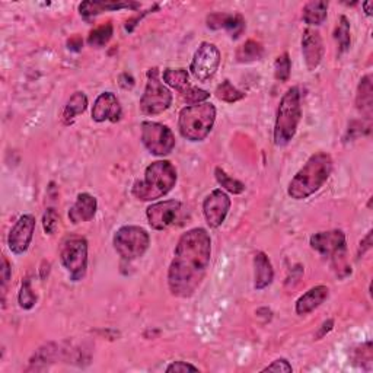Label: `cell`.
Here are the masks:
<instances>
[{
    "label": "cell",
    "instance_id": "obj_24",
    "mask_svg": "<svg viewBox=\"0 0 373 373\" xmlns=\"http://www.w3.org/2000/svg\"><path fill=\"white\" fill-rule=\"evenodd\" d=\"M88 108V98L84 92H75L64 106L63 122L64 124H72L76 115L84 114Z\"/></svg>",
    "mask_w": 373,
    "mask_h": 373
},
{
    "label": "cell",
    "instance_id": "obj_23",
    "mask_svg": "<svg viewBox=\"0 0 373 373\" xmlns=\"http://www.w3.org/2000/svg\"><path fill=\"white\" fill-rule=\"evenodd\" d=\"M328 15V2L312 0L303 6V21L308 25H321Z\"/></svg>",
    "mask_w": 373,
    "mask_h": 373
},
{
    "label": "cell",
    "instance_id": "obj_11",
    "mask_svg": "<svg viewBox=\"0 0 373 373\" xmlns=\"http://www.w3.org/2000/svg\"><path fill=\"white\" fill-rule=\"evenodd\" d=\"M149 224L155 231H165L175 226L182 219V204L177 200H166L148 207L146 210Z\"/></svg>",
    "mask_w": 373,
    "mask_h": 373
},
{
    "label": "cell",
    "instance_id": "obj_36",
    "mask_svg": "<svg viewBox=\"0 0 373 373\" xmlns=\"http://www.w3.org/2000/svg\"><path fill=\"white\" fill-rule=\"evenodd\" d=\"M166 372L168 373H182V372H198V367L193 366L191 363H186V362H174L171 363L168 367H166Z\"/></svg>",
    "mask_w": 373,
    "mask_h": 373
},
{
    "label": "cell",
    "instance_id": "obj_13",
    "mask_svg": "<svg viewBox=\"0 0 373 373\" xmlns=\"http://www.w3.org/2000/svg\"><path fill=\"white\" fill-rule=\"evenodd\" d=\"M34 231H35V218L32 215H23L17 220L8 238V245L13 254L19 256L28 249L32 241Z\"/></svg>",
    "mask_w": 373,
    "mask_h": 373
},
{
    "label": "cell",
    "instance_id": "obj_29",
    "mask_svg": "<svg viewBox=\"0 0 373 373\" xmlns=\"http://www.w3.org/2000/svg\"><path fill=\"white\" fill-rule=\"evenodd\" d=\"M215 175H216L218 182L223 186L226 191H229L232 194H242L245 191V184L229 177L222 168L215 169Z\"/></svg>",
    "mask_w": 373,
    "mask_h": 373
},
{
    "label": "cell",
    "instance_id": "obj_34",
    "mask_svg": "<svg viewBox=\"0 0 373 373\" xmlns=\"http://www.w3.org/2000/svg\"><path fill=\"white\" fill-rule=\"evenodd\" d=\"M43 226H44L46 233H48V235L56 233V231L59 228V215H57L56 209L48 207L46 210L44 216H43Z\"/></svg>",
    "mask_w": 373,
    "mask_h": 373
},
{
    "label": "cell",
    "instance_id": "obj_21",
    "mask_svg": "<svg viewBox=\"0 0 373 373\" xmlns=\"http://www.w3.org/2000/svg\"><path fill=\"white\" fill-rule=\"evenodd\" d=\"M254 269H256V278H254V287L257 290H264L273 283L274 270L269 257L264 252H257L254 257Z\"/></svg>",
    "mask_w": 373,
    "mask_h": 373
},
{
    "label": "cell",
    "instance_id": "obj_8",
    "mask_svg": "<svg viewBox=\"0 0 373 373\" xmlns=\"http://www.w3.org/2000/svg\"><path fill=\"white\" fill-rule=\"evenodd\" d=\"M64 269L70 273L73 282H79L88 269V242L82 236H69L64 239L60 251Z\"/></svg>",
    "mask_w": 373,
    "mask_h": 373
},
{
    "label": "cell",
    "instance_id": "obj_14",
    "mask_svg": "<svg viewBox=\"0 0 373 373\" xmlns=\"http://www.w3.org/2000/svg\"><path fill=\"white\" fill-rule=\"evenodd\" d=\"M123 110L113 92H104L97 98L92 108V119L97 123H117L122 118Z\"/></svg>",
    "mask_w": 373,
    "mask_h": 373
},
{
    "label": "cell",
    "instance_id": "obj_42",
    "mask_svg": "<svg viewBox=\"0 0 373 373\" xmlns=\"http://www.w3.org/2000/svg\"><path fill=\"white\" fill-rule=\"evenodd\" d=\"M373 6V3L372 2H366V3H363V8H365V12H366V15L367 17H370L372 15V8Z\"/></svg>",
    "mask_w": 373,
    "mask_h": 373
},
{
    "label": "cell",
    "instance_id": "obj_28",
    "mask_svg": "<svg viewBox=\"0 0 373 373\" xmlns=\"http://www.w3.org/2000/svg\"><path fill=\"white\" fill-rule=\"evenodd\" d=\"M216 97L223 101V102H228V104H233V102H238L241 101L245 93L241 92L239 89H236L229 81H224L222 82L218 88H216Z\"/></svg>",
    "mask_w": 373,
    "mask_h": 373
},
{
    "label": "cell",
    "instance_id": "obj_7",
    "mask_svg": "<svg viewBox=\"0 0 373 373\" xmlns=\"http://www.w3.org/2000/svg\"><path fill=\"white\" fill-rule=\"evenodd\" d=\"M172 104L171 90L161 82L156 68L149 69L148 84L140 99V110L146 115H157L166 111Z\"/></svg>",
    "mask_w": 373,
    "mask_h": 373
},
{
    "label": "cell",
    "instance_id": "obj_9",
    "mask_svg": "<svg viewBox=\"0 0 373 373\" xmlns=\"http://www.w3.org/2000/svg\"><path fill=\"white\" fill-rule=\"evenodd\" d=\"M142 142L144 148L156 156L169 155L175 148V136L165 124L155 122L142 123Z\"/></svg>",
    "mask_w": 373,
    "mask_h": 373
},
{
    "label": "cell",
    "instance_id": "obj_6",
    "mask_svg": "<svg viewBox=\"0 0 373 373\" xmlns=\"http://www.w3.org/2000/svg\"><path fill=\"white\" fill-rule=\"evenodd\" d=\"M151 245L149 233L140 226H123L114 235V248L124 260L140 258Z\"/></svg>",
    "mask_w": 373,
    "mask_h": 373
},
{
    "label": "cell",
    "instance_id": "obj_1",
    "mask_svg": "<svg viewBox=\"0 0 373 373\" xmlns=\"http://www.w3.org/2000/svg\"><path fill=\"white\" fill-rule=\"evenodd\" d=\"M211 257V239L206 229L184 233L168 270V286L174 296L190 298L202 285Z\"/></svg>",
    "mask_w": 373,
    "mask_h": 373
},
{
    "label": "cell",
    "instance_id": "obj_41",
    "mask_svg": "<svg viewBox=\"0 0 373 373\" xmlns=\"http://www.w3.org/2000/svg\"><path fill=\"white\" fill-rule=\"evenodd\" d=\"M119 85H122L126 89H128V88H131L133 85H135V79H133L131 75H128V73H123L122 76H119Z\"/></svg>",
    "mask_w": 373,
    "mask_h": 373
},
{
    "label": "cell",
    "instance_id": "obj_33",
    "mask_svg": "<svg viewBox=\"0 0 373 373\" xmlns=\"http://www.w3.org/2000/svg\"><path fill=\"white\" fill-rule=\"evenodd\" d=\"M182 98L186 104L190 105H195V104H202V102H206V99H209L210 93L204 89H200V88H195V86H190L186 88L182 93Z\"/></svg>",
    "mask_w": 373,
    "mask_h": 373
},
{
    "label": "cell",
    "instance_id": "obj_12",
    "mask_svg": "<svg viewBox=\"0 0 373 373\" xmlns=\"http://www.w3.org/2000/svg\"><path fill=\"white\" fill-rule=\"evenodd\" d=\"M231 209V198L222 190L211 191L203 203V213L210 228H219L228 216Z\"/></svg>",
    "mask_w": 373,
    "mask_h": 373
},
{
    "label": "cell",
    "instance_id": "obj_4",
    "mask_svg": "<svg viewBox=\"0 0 373 373\" xmlns=\"http://www.w3.org/2000/svg\"><path fill=\"white\" fill-rule=\"evenodd\" d=\"M216 108L211 102L185 106L180 113L178 128L181 136L190 142L204 140L215 126Z\"/></svg>",
    "mask_w": 373,
    "mask_h": 373
},
{
    "label": "cell",
    "instance_id": "obj_15",
    "mask_svg": "<svg viewBox=\"0 0 373 373\" xmlns=\"http://www.w3.org/2000/svg\"><path fill=\"white\" fill-rule=\"evenodd\" d=\"M302 52L306 68L311 72L315 70L324 59V43L321 34L312 28L305 30L302 37Z\"/></svg>",
    "mask_w": 373,
    "mask_h": 373
},
{
    "label": "cell",
    "instance_id": "obj_2",
    "mask_svg": "<svg viewBox=\"0 0 373 373\" xmlns=\"http://www.w3.org/2000/svg\"><path fill=\"white\" fill-rule=\"evenodd\" d=\"M332 157L325 152L312 155L289 184L287 194L295 200H305L315 194L328 181L332 172Z\"/></svg>",
    "mask_w": 373,
    "mask_h": 373
},
{
    "label": "cell",
    "instance_id": "obj_32",
    "mask_svg": "<svg viewBox=\"0 0 373 373\" xmlns=\"http://www.w3.org/2000/svg\"><path fill=\"white\" fill-rule=\"evenodd\" d=\"M18 300H19V306L22 309H31L37 302V296H35V293L31 287V282L28 278H25V282L22 283Z\"/></svg>",
    "mask_w": 373,
    "mask_h": 373
},
{
    "label": "cell",
    "instance_id": "obj_5",
    "mask_svg": "<svg viewBox=\"0 0 373 373\" xmlns=\"http://www.w3.org/2000/svg\"><path fill=\"white\" fill-rule=\"evenodd\" d=\"M302 118L300 92L298 86L286 90L278 104L277 117L274 124V143L277 146H286L295 137L298 126Z\"/></svg>",
    "mask_w": 373,
    "mask_h": 373
},
{
    "label": "cell",
    "instance_id": "obj_27",
    "mask_svg": "<svg viewBox=\"0 0 373 373\" xmlns=\"http://www.w3.org/2000/svg\"><path fill=\"white\" fill-rule=\"evenodd\" d=\"M113 32H114L113 25L110 22H106V23L98 26V28H95L93 31H90V34L88 37V43L92 47L101 48L110 43V39L113 38Z\"/></svg>",
    "mask_w": 373,
    "mask_h": 373
},
{
    "label": "cell",
    "instance_id": "obj_22",
    "mask_svg": "<svg viewBox=\"0 0 373 373\" xmlns=\"http://www.w3.org/2000/svg\"><path fill=\"white\" fill-rule=\"evenodd\" d=\"M136 8H139V3L135 2H84L79 6V10H81V15L84 18H90L105 10L136 9Z\"/></svg>",
    "mask_w": 373,
    "mask_h": 373
},
{
    "label": "cell",
    "instance_id": "obj_30",
    "mask_svg": "<svg viewBox=\"0 0 373 373\" xmlns=\"http://www.w3.org/2000/svg\"><path fill=\"white\" fill-rule=\"evenodd\" d=\"M334 37L337 39L338 43V47H340V52H344L347 51L350 48V43H352V38H350V22L349 19L345 17H341L340 21H338V25L336 28V32H334Z\"/></svg>",
    "mask_w": 373,
    "mask_h": 373
},
{
    "label": "cell",
    "instance_id": "obj_25",
    "mask_svg": "<svg viewBox=\"0 0 373 373\" xmlns=\"http://www.w3.org/2000/svg\"><path fill=\"white\" fill-rule=\"evenodd\" d=\"M164 82H166L171 88L177 89L180 93H182L186 88H190L189 82V72L185 69H165L162 75Z\"/></svg>",
    "mask_w": 373,
    "mask_h": 373
},
{
    "label": "cell",
    "instance_id": "obj_26",
    "mask_svg": "<svg viewBox=\"0 0 373 373\" xmlns=\"http://www.w3.org/2000/svg\"><path fill=\"white\" fill-rule=\"evenodd\" d=\"M264 56V48L260 43L254 41V39H248L245 44L238 48L236 51V59L241 63H249L262 59Z\"/></svg>",
    "mask_w": 373,
    "mask_h": 373
},
{
    "label": "cell",
    "instance_id": "obj_35",
    "mask_svg": "<svg viewBox=\"0 0 373 373\" xmlns=\"http://www.w3.org/2000/svg\"><path fill=\"white\" fill-rule=\"evenodd\" d=\"M291 365L286 361V358H277L271 365L264 367L261 372H291Z\"/></svg>",
    "mask_w": 373,
    "mask_h": 373
},
{
    "label": "cell",
    "instance_id": "obj_16",
    "mask_svg": "<svg viewBox=\"0 0 373 373\" xmlns=\"http://www.w3.org/2000/svg\"><path fill=\"white\" fill-rule=\"evenodd\" d=\"M311 247L324 257H332L345 248V235L343 231L318 232L311 236Z\"/></svg>",
    "mask_w": 373,
    "mask_h": 373
},
{
    "label": "cell",
    "instance_id": "obj_39",
    "mask_svg": "<svg viewBox=\"0 0 373 373\" xmlns=\"http://www.w3.org/2000/svg\"><path fill=\"white\" fill-rule=\"evenodd\" d=\"M332 327H334V321H332V319H328V321H325V323L321 325V328H319V331H318V334H316L315 340H321L323 337H325V336L328 334V332L332 329Z\"/></svg>",
    "mask_w": 373,
    "mask_h": 373
},
{
    "label": "cell",
    "instance_id": "obj_40",
    "mask_svg": "<svg viewBox=\"0 0 373 373\" xmlns=\"http://www.w3.org/2000/svg\"><path fill=\"white\" fill-rule=\"evenodd\" d=\"M68 46H69V50H72V51H81L84 41H82L81 37H72L68 41Z\"/></svg>",
    "mask_w": 373,
    "mask_h": 373
},
{
    "label": "cell",
    "instance_id": "obj_20",
    "mask_svg": "<svg viewBox=\"0 0 373 373\" xmlns=\"http://www.w3.org/2000/svg\"><path fill=\"white\" fill-rule=\"evenodd\" d=\"M356 108L370 122L373 113V85L370 75L363 76L361 82H358L356 93Z\"/></svg>",
    "mask_w": 373,
    "mask_h": 373
},
{
    "label": "cell",
    "instance_id": "obj_31",
    "mask_svg": "<svg viewBox=\"0 0 373 373\" xmlns=\"http://www.w3.org/2000/svg\"><path fill=\"white\" fill-rule=\"evenodd\" d=\"M290 70H291V63L287 52H283L282 56H278L274 64V76L277 81L280 82H287L290 77Z\"/></svg>",
    "mask_w": 373,
    "mask_h": 373
},
{
    "label": "cell",
    "instance_id": "obj_18",
    "mask_svg": "<svg viewBox=\"0 0 373 373\" xmlns=\"http://www.w3.org/2000/svg\"><path fill=\"white\" fill-rule=\"evenodd\" d=\"M97 207L98 203L95 197L88 193H81L76 198V203L69 210V219L75 224L89 222L90 219H93V216H95Z\"/></svg>",
    "mask_w": 373,
    "mask_h": 373
},
{
    "label": "cell",
    "instance_id": "obj_19",
    "mask_svg": "<svg viewBox=\"0 0 373 373\" xmlns=\"http://www.w3.org/2000/svg\"><path fill=\"white\" fill-rule=\"evenodd\" d=\"M329 295V289L327 286H315L302 295L296 302V314L308 315L315 311L318 306H321Z\"/></svg>",
    "mask_w": 373,
    "mask_h": 373
},
{
    "label": "cell",
    "instance_id": "obj_10",
    "mask_svg": "<svg viewBox=\"0 0 373 373\" xmlns=\"http://www.w3.org/2000/svg\"><path fill=\"white\" fill-rule=\"evenodd\" d=\"M220 64V51L211 43H202L194 52L190 70L198 82H207L216 75Z\"/></svg>",
    "mask_w": 373,
    "mask_h": 373
},
{
    "label": "cell",
    "instance_id": "obj_38",
    "mask_svg": "<svg viewBox=\"0 0 373 373\" xmlns=\"http://www.w3.org/2000/svg\"><path fill=\"white\" fill-rule=\"evenodd\" d=\"M372 248V231L370 232H367V235L362 239V242H361V247H358V257H362L363 254H365V252L367 251V249H370Z\"/></svg>",
    "mask_w": 373,
    "mask_h": 373
},
{
    "label": "cell",
    "instance_id": "obj_17",
    "mask_svg": "<svg viewBox=\"0 0 373 373\" xmlns=\"http://www.w3.org/2000/svg\"><path fill=\"white\" fill-rule=\"evenodd\" d=\"M207 26L210 30H226L232 38H238L245 30V19L239 13L216 12L207 17Z\"/></svg>",
    "mask_w": 373,
    "mask_h": 373
},
{
    "label": "cell",
    "instance_id": "obj_3",
    "mask_svg": "<svg viewBox=\"0 0 373 373\" xmlns=\"http://www.w3.org/2000/svg\"><path fill=\"white\" fill-rule=\"evenodd\" d=\"M177 184V169L169 161H156L144 171L143 180L133 185V195L142 202L162 198Z\"/></svg>",
    "mask_w": 373,
    "mask_h": 373
},
{
    "label": "cell",
    "instance_id": "obj_37",
    "mask_svg": "<svg viewBox=\"0 0 373 373\" xmlns=\"http://www.w3.org/2000/svg\"><path fill=\"white\" fill-rule=\"evenodd\" d=\"M2 290H3V295H5V289H6V285L9 283L10 280V276H12V269H10V264L8 261V258L3 256L2 258Z\"/></svg>",
    "mask_w": 373,
    "mask_h": 373
}]
</instances>
